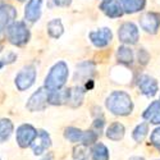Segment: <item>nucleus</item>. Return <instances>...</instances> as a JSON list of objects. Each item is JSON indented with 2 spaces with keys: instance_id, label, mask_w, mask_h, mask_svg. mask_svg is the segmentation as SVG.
<instances>
[{
  "instance_id": "f257e3e1",
  "label": "nucleus",
  "mask_w": 160,
  "mask_h": 160,
  "mask_svg": "<svg viewBox=\"0 0 160 160\" xmlns=\"http://www.w3.org/2000/svg\"><path fill=\"white\" fill-rule=\"evenodd\" d=\"M106 108L115 115H128L133 110L131 96L124 91H113L106 99Z\"/></svg>"
},
{
  "instance_id": "f03ea898",
  "label": "nucleus",
  "mask_w": 160,
  "mask_h": 160,
  "mask_svg": "<svg viewBox=\"0 0 160 160\" xmlns=\"http://www.w3.org/2000/svg\"><path fill=\"white\" fill-rule=\"evenodd\" d=\"M68 78V67L64 62H59L51 68L50 73L46 77L45 85L48 88L52 90H59Z\"/></svg>"
},
{
  "instance_id": "7ed1b4c3",
  "label": "nucleus",
  "mask_w": 160,
  "mask_h": 160,
  "mask_svg": "<svg viewBox=\"0 0 160 160\" xmlns=\"http://www.w3.org/2000/svg\"><path fill=\"white\" fill-rule=\"evenodd\" d=\"M37 131L31 124H22L18 127L16 132V140L19 148L26 149L28 146H32L37 138Z\"/></svg>"
},
{
  "instance_id": "20e7f679",
  "label": "nucleus",
  "mask_w": 160,
  "mask_h": 160,
  "mask_svg": "<svg viewBox=\"0 0 160 160\" xmlns=\"http://www.w3.org/2000/svg\"><path fill=\"white\" fill-rule=\"evenodd\" d=\"M138 30L135 23L132 22H126L123 23L118 30V37L123 44H129L133 45L137 42L138 40Z\"/></svg>"
},
{
  "instance_id": "39448f33",
  "label": "nucleus",
  "mask_w": 160,
  "mask_h": 160,
  "mask_svg": "<svg viewBox=\"0 0 160 160\" xmlns=\"http://www.w3.org/2000/svg\"><path fill=\"white\" fill-rule=\"evenodd\" d=\"M49 92L45 88H40L37 92L31 96V99L28 100L27 104V109L31 112H38V110H42L45 109L46 104L49 102Z\"/></svg>"
},
{
  "instance_id": "423d86ee",
  "label": "nucleus",
  "mask_w": 160,
  "mask_h": 160,
  "mask_svg": "<svg viewBox=\"0 0 160 160\" xmlns=\"http://www.w3.org/2000/svg\"><path fill=\"white\" fill-rule=\"evenodd\" d=\"M140 26L142 30H145L149 33H156L160 26V14L154 12L145 13V14L140 18Z\"/></svg>"
},
{
  "instance_id": "0eeeda50",
  "label": "nucleus",
  "mask_w": 160,
  "mask_h": 160,
  "mask_svg": "<svg viewBox=\"0 0 160 160\" xmlns=\"http://www.w3.org/2000/svg\"><path fill=\"white\" fill-rule=\"evenodd\" d=\"M112 31L109 28H100L98 31H92L90 32V40H91V42L94 44L95 46L98 48H104L106 46L110 41H112Z\"/></svg>"
},
{
  "instance_id": "6e6552de",
  "label": "nucleus",
  "mask_w": 160,
  "mask_h": 160,
  "mask_svg": "<svg viewBox=\"0 0 160 160\" xmlns=\"http://www.w3.org/2000/svg\"><path fill=\"white\" fill-rule=\"evenodd\" d=\"M138 88L141 90L143 95H146L148 98H151L158 92V82L155 78L145 74L138 78Z\"/></svg>"
},
{
  "instance_id": "1a4fd4ad",
  "label": "nucleus",
  "mask_w": 160,
  "mask_h": 160,
  "mask_svg": "<svg viewBox=\"0 0 160 160\" xmlns=\"http://www.w3.org/2000/svg\"><path fill=\"white\" fill-rule=\"evenodd\" d=\"M35 77H36V72L32 67L23 69L18 77H17V86L19 90H26L30 86H32V83L35 82Z\"/></svg>"
},
{
  "instance_id": "9d476101",
  "label": "nucleus",
  "mask_w": 160,
  "mask_h": 160,
  "mask_svg": "<svg viewBox=\"0 0 160 160\" xmlns=\"http://www.w3.org/2000/svg\"><path fill=\"white\" fill-rule=\"evenodd\" d=\"M85 98V90L82 87H71L67 90V104L72 108H78Z\"/></svg>"
},
{
  "instance_id": "9b49d317",
  "label": "nucleus",
  "mask_w": 160,
  "mask_h": 160,
  "mask_svg": "<svg viewBox=\"0 0 160 160\" xmlns=\"http://www.w3.org/2000/svg\"><path fill=\"white\" fill-rule=\"evenodd\" d=\"M100 9L110 18H118L123 14V8L117 0H110V2H104L100 5Z\"/></svg>"
},
{
  "instance_id": "f8f14e48",
  "label": "nucleus",
  "mask_w": 160,
  "mask_h": 160,
  "mask_svg": "<svg viewBox=\"0 0 160 160\" xmlns=\"http://www.w3.org/2000/svg\"><path fill=\"white\" fill-rule=\"evenodd\" d=\"M37 137H38V142H37V145H33V154L35 155H42L51 146V138L49 136V133L44 129L38 131Z\"/></svg>"
},
{
  "instance_id": "ddd939ff",
  "label": "nucleus",
  "mask_w": 160,
  "mask_h": 160,
  "mask_svg": "<svg viewBox=\"0 0 160 160\" xmlns=\"http://www.w3.org/2000/svg\"><path fill=\"white\" fill-rule=\"evenodd\" d=\"M124 126L119 122L112 123L108 128H106V137L112 141H119L124 136Z\"/></svg>"
},
{
  "instance_id": "4468645a",
  "label": "nucleus",
  "mask_w": 160,
  "mask_h": 160,
  "mask_svg": "<svg viewBox=\"0 0 160 160\" xmlns=\"http://www.w3.org/2000/svg\"><path fill=\"white\" fill-rule=\"evenodd\" d=\"M40 13H41V0H31L26 8V18L35 22L40 17Z\"/></svg>"
},
{
  "instance_id": "2eb2a0df",
  "label": "nucleus",
  "mask_w": 160,
  "mask_h": 160,
  "mask_svg": "<svg viewBox=\"0 0 160 160\" xmlns=\"http://www.w3.org/2000/svg\"><path fill=\"white\" fill-rule=\"evenodd\" d=\"M91 159L92 160H109L108 148L101 142L95 143L94 148H92V150H91Z\"/></svg>"
},
{
  "instance_id": "dca6fc26",
  "label": "nucleus",
  "mask_w": 160,
  "mask_h": 160,
  "mask_svg": "<svg viewBox=\"0 0 160 160\" xmlns=\"http://www.w3.org/2000/svg\"><path fill=\"white\" fill-rule=\"evenodd\" d=\"M13 42L16 44H22V42H26L28 38V31L27 28L24 27L22 23H18L13 27Z\"/></svg>"
},
{
  "instance_id": "f3484780",
  "label": "nucleus",
  "mask_w": 160,
  "mask_h": 160,
  "mask_svg": "<svg viewBox=\"0 0 160 160\" xmlns=\"http://www.w3.org/2000/svg\"><path fill=\"white\" fill-rule=\"evenodd\" d=\"M124 12L127 13H136L145 8L146 0H121Z\"/></svg>"
},
{
  "instance_id": "a211bd4d",
  "label": "nucleus",
  "mask_w": 160,
  "mask_h": 160,
  "mask_svg": "<svg viewBox=\"0 0 160 160\" xmlns=\"http://www.w3.org/2000/svg\"><path fill=\"white\" fill-rule=\"evenodd\" d=\"M13 132V124L9 119H0V143L9 140Z\"/></svg>"
},
{
  "instance_id": "6ab92c4d",
  "label": "nucleus",
  "mask_w": 160,
  "mask_h": 160,
  "mask_svg": "<svg viewBox=\"0 0 160 160\" xmlns=\"http://www.w3.org/2000/svg\"><path fill=\"white\" fill-rule=\"evenodd\" d=\"M82 135H83V131L78 129L76 127H68L64 132V137L69 142H73V143H77V142L81 143Z\"/></svg>"
},
{
  "instance_id": "aec40b11",
  "label": "nucleus",
  "mask_w": 160,
  "mask_h": 160,
  "mask_svg": "<svg viewBox=\"0 0 160 160\" xmlns=\"http://www.w3.org/2000/svg\"><path fill=\"white\" fill-rule=\"evenodd\" d=\"M117 58H118V60L121 63L131 64L132 60H133V52L127 46H119L118 51H117Z\"/></svg>"
},
{
  "instance_id": "412c9836",
  "label": "nucleus",
  "mask_w": 160,
  "mask_h": 160,
  "mask_svg": "<svg viewBox=\"0 0 160 160\" xmlns=\"http://www.w3.org/2000/svg\"><path fill=\"white\" fill-rule=\"evenodd\" d=\"M49 102L54 105H60L67 102V90L60 91V90H52L49 92Z\"/></svg>"
},
{
  "instance_id": "4be33fe9",
  "label": "nucleus",
  "mask_w": 160,
  "mask_h": 160,
  "mask_svg": "<svg viewBox=\"0 0 160 160\" xmlns=\"http://www.w3.org/2000/svg\"><path fill=\"white\" fill-rule=\"evenodd\" d=\"M149 133V124L148 123H140L135 129H133L132 137L136 142H142Z\"/></svg>"
},
{
  "instance_id": "5701e85b",
  "label": "nucleus",
  "mask_w": 160,
  "mask_h": 160,
  "mask_svg": "<svg viewBox=\"0 0 160 160\" xmlns=\"http://www.w3.org/2000/svg\"><path fill=\"white\" fill-rule=\"evenodd\" d=\"M95 71V65L92 64L91 62H85V63H81L78 67H77V76L81 78V77H85L87 78L88 76H91Z\"/></svg>"
},
{
  "instance_id": "b1692460",
  "label": "nucleus",
  "mask_w": 160,
  "mask_h": 160,
  "mask_svg": "<svg viewBox=\"0 0 160 160\" xmlns=\"http://www.w3.org/2000/svg\"><path fill=\"white\" fill-rule=\"evenodd\" d=\"M99 137V133L94 129H88V131H83V135H82V140H81V145L83 146H90L92 143H95L96 140Z\"/></svg>"
},
{
  "instance_id": "393cba45",
  "label": "nucleus",
  "mask_w": 160,
  "mask_h": 160,
  "mask_svg": "<svg viewBox=\"0 0 160 160\" xmlns=\"http://www.w3.org/2000/svg\"><path fill=\"white\" fill-rule=\"evenodd\" d=\"M48 31L50 33V36L52 37H59L62 33H63V26H62V22L59 19H52L49 24H48Z\"/></svg>"
},
{
  "instance_id": "a878e982",
  "label": "nucleus",
  "mask_w": 160,
  "mask_h": 160,
  "mask_svg": "<svg viewBox=\"0 0 160 160\" xmlns=\"http://www.w3.org/2000/svg\"><path fill=\"white\" fill-rule=\"evenodd\" d=\"M159 109H160V101H152V102L150 104L149 108L143 112L142 117H143L145 119H148V121H151L152 117L156 114V112H158Z\"/></svg>"
},
{
  "instance_id": "bb28decb",
  "label": "nucleus",
  "mask_w": 160,
  "mask_h": 160,
  "mask_svg": "<svg viewBox=\"0 0 160 160\" xmlns=\"http://www.w3.org/2000/svg\"><path fill=\"white\" fill-rule=\"evenodd\" d=\"M73 158L76 160H88V154L86 151V146L81 145L78 148L74 149V152H73Z\"/></svg>"
},
{
  "instance_id": "cd10ccee",
  "label": "nucleus",
  "mask_w": 160,
  "mask_h": 160,
  "mask_svg": "<svg viewBox=\"0 0 160 160\" xmlns=\"http://www.w3.org/2000/svg\"><path fill=\"white\" fill-rule=\"evenodd\" d=\"M150 140H151V145L154 146L156 150L160 151V127H158V128H155L152 131Z\"/></svg>"
},
{
  "instance_id": "c85d7f7f",
  "label": "nucleus",
  "mask_w": 160,
  "mask_h": 160,
  "mask_svg": "<svg viewBox=\"0 0 160 160\" xmlns=\"http://www.w3.org/2000/svg\"><path fill=\"white\" fill-rule=\"evenodd\" d=\"M150 123L152 124H160V109L156 112V114L152 117V119L150 121Z\"/></svg>"
},
{
  "instance_id": "c756f323",
  "label": "nucleus",
  "mask_w": 160,
  "mask_h": 160,
  "mask_svg": "<svg viewBox=\"0 0 160 160\" xmlns=\"http://www.w3.org/2000/svg\"><path fill=\"white\" fill-rule=\"evenodd\" d=\"M54 2H55L58 5L64 7V5H68V4L71 3V0H54Z\"/></svg>"
},
{
  "instance_id": "7c9ffc66",
  "label": "nucleus",
  "mask_w": 160,
  "mask_h": 160,
  "mask_svg": "<svg viewBox=\"0 0 160 160\" xmlns=\"http://www.w3.org/2000/svg\"><path fill=\"white\" fill-rule=\"evenodd\" d=\"M129 160H145L143 158H140V156H133V158H131Z\"/></svg>"
},
{
  "instance_id": "2f4dec72",
  "label": "nucleus",
  "mask_w": 160,
  "mask_h": 160,
  "mask_svg": "<svg viewBox=\"0 0 160 160\" xmlns=\"http://www.w3.org/2000/svg\"><path fill=\"white\" fill-rule=\"evenodd\" d=\"M41 160H52V156L51 155H49V156H45L44 159H41Z\"/></svg>"
},
{
  "instance_id": "473e14b6",
  "label": "nucleus",
  "mask_w": 160,
  "mask_h": 160,
  "mask_svg": "<svg viewBox=\"0 0 160 160\" xmlns=\"http://www.w3.org/2000/svg\"><path fill=\"white\" fill-rule=\"evenodd\" d=\"M104 2H110V0H104Z\"/></svg>"
}]
</instances>
